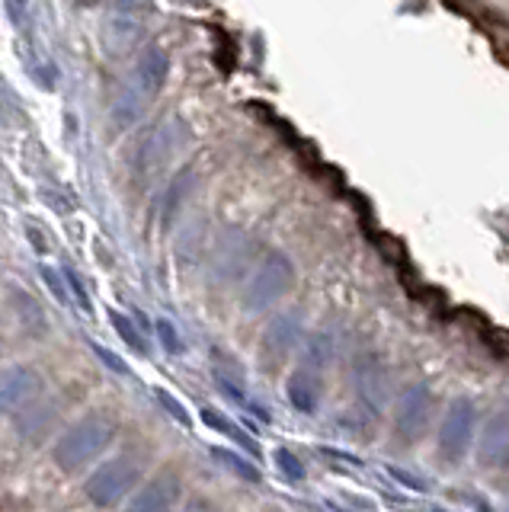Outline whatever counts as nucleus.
Segmentation results:
<instances>
[{"mask_svg": "<svg viewBox=\"0 0 509 512\" xmlns=\"http://www.w3.org/2000/svg\"><path fill=\"white\" fill-rule=\"evenodd\" d=\"M141 480V464L129 455L103 461L87 480V496L97 506H116L129 496Z\"/></svg>", "mask_w": 509, "mask_h": 512, "instance_id": "nucleus-3", "label": "nucleus"}, {"mask_svg": "<svg viewBox=\"0 0 509 512\" xmlns=\"http://www.w3.org/2000/svg\"><path fill=\"white\" fill-rule=\"evenodd\" d=\"M189 180H193V170H183V173L177 176V180L170 183V192H167V212H170V215L177 212L180 199H183L186 192H189V186H193V183H189Z\"/></svg>", "mask_w": 509, "mask_h": 512, "instance_id": "nucleus-26", "label": "nucleus"}, {"mask_svg": "<svg viewBox=\"0 0 509 512\" xmlns=\"http://www.w3.org/2000/svg\"><path fill=\"white\" fill-rule=\"evenodd\" d=\"M429 413H433V394H429L426 384H413L397 400V432L410 439L420 436L429 423Z\"/></svg>", "mask_w": 509, "mask_h": 512, "instance_id": "nucleus-7", "label": "nucleus"}, {"mask_svg": "<svg viewBox=\"0 0 509 512\" xmlns=\"http://www.w3.org/2000/svg\"><path fill=\"white\" fill-rule=\"evenodd\" d=\"M109 324L116 327V333H119L122 340L129 343V346H132L135 352H148V346L141 343V336H138V327L132 324V317H129V314H119V311H113V314H109Z\"/></svg>", "mask_w": 509, "mask_h": 512, "instance_id": "nucleus-20", "label": "nucleus"}, {"mask_svg": "<svg viewBox=\"0 0 509 512\" xmlns=\"http://www.w3.org/2000/svg\"><path fill=\"white\" fill-rule=\"evenodd\" d=\"M177 125L180 122H164L157 132L145 141V148H141V167L145 170H154V167H161L164 160L180 148L183 144V135L177 132Z\"/></svg>", "mask_w": 509, "mask_h": 512, "instance_id": "nucleus-12", "label": "nucleus"}, {"mask_svg": "<svg viewBox=\"0 0 509 512\" xmlns=\"http://www.w3.org/2000/svg\"><path fill=\"white\" fill-rule=\"evenodd\" d=\"M509 455V413H493L484 426L481 439V461L497 464Z\"/></svg>", "mask_w": 509, "mask_h": 512, "instance_id": "nucleus-13", "label": "nucleus"}, {"mask_svg": "<svg viewBox=\"0 0 509 512\" xmlns=\"http://www.w3.org/2000/svg\"><path fill=\"white\" fill-rule=\"evenodd\" d=\"M333 359V340H330V333H314L308 336V349H305V368H324L327 362Z\"/></svg>", "mask_w": 509, "mask_h": 512, "instance_id": "nucleus-19", "label": "nucleus"}, {"mask_svg": "<svg viewBox=\"0 0 509 512\" xmlns=\"http://www.w3.org/2000/svg\"><path fill=\"white\" fill-rule=\"evenodd\" d=\"M212 375H215L218 391L225 394V397L231 400V404L253 410V413L260 416V420H269L266 410H263V407H257V404H253V400H250V394H247V381H244V372H241V368H237L231 359L218 356V352H215V368H212Z\"/></svg>", "mask_w": 509, "mask_h": 512, "instance_id": "nucleus-9", "label": "nucleus"}, {"mask_svg": "<svg viewBox=\"0 0 509 512\" xmlns=\"http://www.w3.org/2000/svg\"><path fill=\"white\" fill-rule=\"evenodd\" d=\"M55 404H42V407H23L17 410V429H20V436L26 442H36L39 436H45L49 432V426L55 423Z\"/></svg>", "mask_w": 509, "mask_h": 512, "instance_id": "nucleus-15", "label": "nucleus"}, {"mask_svg": "<svg viewBox=\"0 0 509 512\" xmlns=\"http://www.w3.org/2000/svg\"><path fill=\"white\" fill-rule=\"evenodd\" d=\"M0 349H4V346H0Z\"/></svg>", "mask_w": 509, "mask_h": 512, "instance_id": "nucleus-30", "label": "nucleus"}, {"mask_svg": "<svg viewBox=\"0 0 509 512\" xmlns=\"http://www.w3.org/2000/svg\"><path fill=\"white\" fill-rule=\"evenodd\" d=\"M7 10H10V20L13 23H23L26 20V0H7Z\"/></svg>", "mask_w": 509, "mask_h": 512, "instance_id": "nucleus-29", "label": "nucleus"}, {"mask_svg": "<svg viewBox=\"0 0 509 512\" xmlns=\"http://www.w3.org/2000/svg\"><path fill=\"white\" fill-rule=\"evenodd\" d=\"M167 77H170V55L164 52L161 45H151V48H145V52H141L135 71L129 77V87H125V90H132L145 103H151L154 96L164 90Z\"/></svg>", "mask_w": 509, "mask_h": 512, "instance_id": "nucleus-6", "label": "nucleus"}, {"mask_svg": "<svg viewBox=\"0 0 509 512\" xmlns=\"http://www.w3.org/2000/svg\"><path fill=\"white\" fill-rule=\"evenodd\" d=\"M212 458H215L225 471H231L234 477L250 480V484H260V471H257V464L247 461L244 455L231 452V448H212Z\"/></svg>", "mask_w": 509, "mask_h": 512, "instance_id": "nucleus-17", "label": "nucleus"}, {"mask_svg": "<svg viewBox=\"0 0 509 512\" xmlns=\"http://www.w3.org/2000/svg\"><path fill=\"white\" fill-rule=\"evenodd\" d=\"M61 276H65V285L71 288L74 301L81 304V311H84V314H93V301H90V295H87V285H84V279L77 276L74 269H65V272H61Z\"/></svg>", "mask_w": 509, "mask_h": 512, "instance_id": "nucleus-25", "label": "nucleus"}, {"mask_svg": "<svg viewBox=\"0 0 509 512\" xmlns=\"http://www.w3.org/2000/svg\"><path fill=\"white\" fill-rule=\"evenodd\" d=\"M39 276H42L45 285H49V292H52V298H55L58 304H71V295H68V288H65V276H61L58 269H52V266H39Z\"/></svg>", "mask_w": 509, "mask_h": 512, "instance_id": "nucleus-24", "label": "nucleus"}, {"mask_svg": "<svg viewBox=\"0 0 509 512\" xmlns=\"http://www.w3.org/2000/svg\"><path fill=\"white\" fill-rule=\"evenodd\" d=\"M45 381L33 365H7L0 368V413L10 416L42 394Z\"/></svg>", "mask_w": 509, "mask_h": 512, "instance_id": "nucleus-5", "label": "nucleus"}, {"mask_svg": "<svg viewBox=\"0 0 509 512\" xmlns=\"http://www.w3.org/2000/svg\"><path fill=\"white\" fill-rule=\"evenodd\" d=\"M295 285V266L285 253H269L257 266L253 279L244 288V311L247 314H263L292 292Z\"/></svg>", "mask_w": 509, "mask_h": 512, "instance_id": "nucleus-2", "label": "nucleus"}, {"mask_svg": "<svg viewBox=\"0 0 509 512\" xmlns=\"http://www.w3.org/2000/svg\"><path fill=\"white\" fill-rule=\"evenodd\" d=\"M289 400H292V407L301 413L317 410V400H321V381H317L314 368H298V372L289 378Z\"/></svg>", "mask_w": 509, "mask_h": 512, "instance_id": "nucleus-14", "label": "nucleus"}, {"mask_svg": "<svg viewBox=\"0 0 509 512\" xmlns=\"http://www.w3.org/2000/svg\"><path fill=\"white\" fill-rule=\"evenodd\" d=\"M154 330H157V340H161V346L170 352V356H180V352H183V336H180V330L173 327L167 317H157L154 320Z\"/></svg>", "mask_w": 509, "mask_h": 512, "instance_id": "nucleus-21", "label": "nucleus"}, {"mask_svg": "<svg viewBox=\"0 0 509 512\" xmlns=\"http://www.w3.org/2000/svg\"><path fill=\"white\" fill-rule=\"evenodd\" d=\"M301 314L298 311H282L273 317V324L266 327V336H263V352L273 359H282L289 356V352L298 346L301 340Z\"/></svg>", "mask_w": 509, "mask_h": 512, "instance_id": "nucleus-10", "label": "nucleus"}, {"mask_svg": "<svg viewBox=\"0 0 509 512\" xmlns=\"http://www.w3.org/2000/svg\"><path fill=\"white\" fill-rule=\"evenodd\" d=\"M113 439H116V423L106 420L103 413H90L74 426H68V432H61V439L52 448V458L61 471H77L93 458H100L113 445Z\"/></svg>", "mask_w": 509, "mask_h": 512, "instance_id": "nucleus-1", "label": "nucleus"}, {"mask_svg": "<svg viewBox=\"0 0 509 512\" xmlns=\"http://www.w3.org/2000/svg\"><path fill=\"white\" fill-rule=\"evenodd\" d=\"M154 397H157V404H161V407H164V410H167V413L173 416V420L180 423V426H186V429L193 426V416L186 413V407H183L180 400L173 397V394H167L164 388H154Z\"/></svg>", "mask_w": 509, "mask_h": 512, "instance_id": "nucleus-23", "label": "nucleus"}, {"mask_svg": "<svg viewBox=\"0 0 509 512\" xmlns=\"http://www.w3.org/2000/svg\"><path fill=\"white\" fill-rule=\"evenodd\" d=\"M90 349L97 352V356L103 359V365L109 368V372H119V375H132V368L125 365V362H122V359L116 356V352H109L106 346H97V343H90Z\"/></svg>", "mask_w": 509, "mask_h": 512, "instance_id": "nucleus-27", "label": "nucleus"}, {"mask_svg": "<svg viewBox=\"0 0 509 512\" xmlns=\"http://www.w3.org/2000/svg\"><path fill=\"white\" fill-rule=\"evenodd\" d=\"M356 384H359V400L372 413L381 410V400H385V372L375 356H362L356 362Z\"/></svg>", "mask_w": 509, "mask_h": 512, "instance_id": "nucleus-11", "label": "nucleus"}, {"mask_svg": "<svg viewBox=\"0 0 509 512\" xmlns=\"http://www.w3.org/2000/svg\"><path fill=\"white\" fill-rule=\"evenodd\" d=\"M276 464H279V471L292 480V484H298V480H305V464H301V458L295 452H289V448H276Z\"/></svg>", "mask_w": 509, "mask_h": 512, "instance_id": "nucleus-22", "label": "nucleus"}, {"mask_svg": "<svg viewBox=\"0 0 509 512\" xmlns=\"http://www.w3.org/2000/svg\"><path fill=\"white\" fill-rule=\"evenodd\" d=\"M474 439V404L471 400H455L439 426V455L445 461H461L468 455Z\"/></svg>", "mask_w": 509, "mask_h": 512, "instance_id": "nucleus-4", "label": "nucleus"}, {"mask_svg": "<svg viewBox=\"0 0 509 512\" xmlns=\"http://www.w3.org/2000/svg\"><path fill=\"white\" fill-rule=\"evenodd\" d=\"M26 234H29V244L36 247V253H45V250H49V240H45V231H39L36 224H26Z\"/></svg>", "mask_w": 509, "mask_h": 512, "instance_id": "nucleus-28", "label": "nucleus"}, {"mask_svg": "<svg viewBox=\"0 0 509 512\" xmlns=\"http://www.w3.org/2000/svg\"><path fill=\"white\" fill-rule=\"evenodd\" d=\"M13 301H17V311H20V324L26 333H33L36 340L39 336H45V330H49V324H45V314L39 311V304L29 298L26 292H13Z\"/></svg>", "mask_w": 509, "mask_h": 512, "instance_id": "nucleus-18", "label": "nucleus"}, {"mask_svg": "<svg viewBox=\"0 0 509 512\" xmlns=\"http://www.w3.org/2000/svg\"><path fill=\"white\" fill-rule=\"evenodd\" d=\"M180 503V477L177 474H157L154 480H148L132 500L129 509L132 512H164Z\"/></svg>", "mask_w": 509, "mask_h": 512, "instance_id": "nucleus-8", "label": "nucleus"}, {"mask_svg": "<svg viewBox=\"0 0 509 512\" xmlns=\"http://www.w3.org/2000/svg\"><path fill=\"white\" fill-rule=\"evenodd\" d=\"M202 423L209 426V429H215V432H221L225 439H234L241 448H247V452L257 458V445H253V439L247 436V432L241 429V426H234L225 413H218V410H212V407H202Z\"/></svg>", "mask_w": 509, "mask_h": 512, "instance_id": "nucleus-16", "label": "nucleus"}]
</instances>
